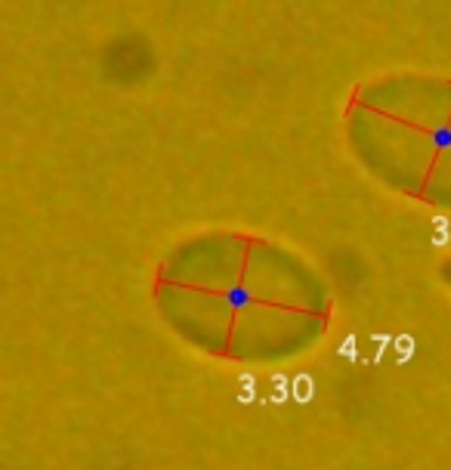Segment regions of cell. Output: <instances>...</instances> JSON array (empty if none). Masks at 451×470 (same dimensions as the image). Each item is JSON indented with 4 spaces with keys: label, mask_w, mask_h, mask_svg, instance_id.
Segmentation results:
<instances>
[{
    "label": "cell",
    "mask_w": 451,
    "mask_h": 470,
    "mask_svg": "<svg viewBox=\"0 0 451 470\" xmlns=\"http://www.w3.org/2000/svg\"><path fill=\"white\" fill-rule=\"evenodd\" d=\"M436 229H439V235H436V242L442 245V242H445V220H436Z\"/></svg>",
    "instance_id": "1"
}]
</instances>
